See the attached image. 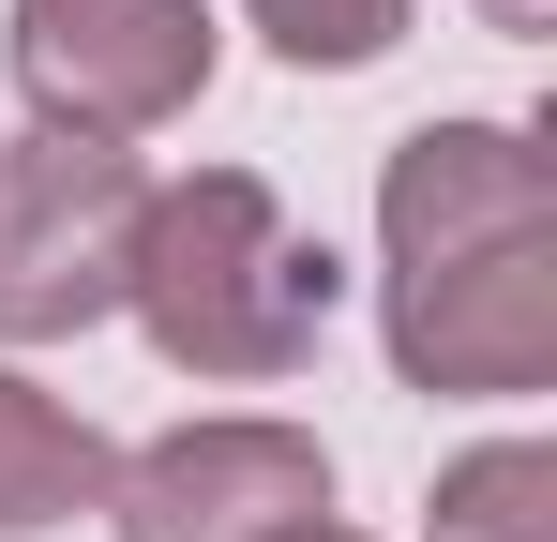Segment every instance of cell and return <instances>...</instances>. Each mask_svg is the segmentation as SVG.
I'll list each match as a JSON object with an SVG mask.
<instances>
[{"mask_svg":"<svg viewBox=\"0 0 557 542\" xmlns=\"http://www.w3.org/2000/svg\"><path fill=\"white\" fill-rule=\"evenodd\" d=\"M121 301H136V332L182 361V377H211V392H272V377L317 361L347 271H332V242L286 226V196L257 167H196V181H151Z\"/></svg>","mask_w":557,"mask_h":542,"instance_id":"cell-1","label":"cell"},{"mask_svg":"<svg viewBox=\"0 0 557 542\" xmlns=\"http://www.w3.org/2000/svg\"><path fill=\"white\" fill-rule=\"evenodd\" d=\"M332 513V452L272 422V407H226V422H182V438L121 452L106 467V528L121 542H272Z\"/></svg>","mask_w":557,"mask_h":542,"instance_id":"cell-5","label":"cell"},{"mask_svg":"<svg viewBox=\"0 0 557 542\" xmlns=\"http://www.w3.org/2000/svg\"><path fill=\"white\" fill-rule=\"evenodd\" d=\"M392 361H407V392H453V407L543 392L557 377V226L467 242V257H407L392 271Z\"/></svg>","mask_w":557,"mask_h":542,"instance_id":"cell-4","label":"cell"},{"mask_svg":"<svg viewBox=\"0 0 557 542\" xmlns=\"http://www.w3.org/2000/svg\"><path fill=\"white\" fill-rule=\"evenodd\" d=\"M482 30H512V46H543V30H557V0H482Z\"/></svg>","mask_w":557,"mask_h":542,"instance_id":"cell-9","label":"cell"},{"mask_svg":"<svg viewBox=\"0 0 557 542\" xmlns=\"http://www.w3.org/2000/svg\"><path fill=\"white\" fill-rule=\"evenodd\" d=\"M15 90L30 136H166L211 90V0H15Z\"/></svg>","mask_w":557,"mask_h":542,"instance_id":"cell-3","label":"cell"},{"mask_svg":"<svg viewBox=\"0 0 557 542\" xmlns=\"http://www.w3.org/2000/svg\"><path fill=\"white\" fill-rule=\"evenodd\" d=\"M272 542H362V528H332V513H317V528H272Z\"/></svg>","mask_w":557,"mask_h":542,"instance_id":"cell-10","label":"cell"},{"mask_svg":"<svg viewBox=\"0 0 557 542\" xmlns=\"http://www.w3.org/2000/svg\"><path fill=\"white\" fill-rule=\"evenodd\" d=\"M437 542H557V452L543 438H497L437 482Z\"/></svg>","mask_w":557,"mask_h":542,"instance_id":"cell-7","label":"cell"},{"mask_svg":"<svg viewBox=\"0 0 557 542\" xmlns=\"http://www.w3.org/2000/svg\"><path fill=\"white\" fill-rule=\"evenodd\" d=\"M242 15L272 30V61H301V76H362V61L407 46V0H242Z\"/></svg>","mask_w":557,"mask_h":542,"instance_id":"cell-8","label":"cell"},{"mask_svg":"<svg viewBox=\"0 0 557 542\" xmlns=\"http://www.w3.org/2000/svg\"><path fill=\"white\" fill-rule=\"evenodd\" d=\"M136 211H151L136 151H106V136H15L0 151V347H61V332L121 317Z\"/></svg>","mask_w":557,"mask_h":542,"instance_id":"cell-2","label":"cell"},{"mask_svg":"<svg viewBox=\"0 0 557 542\" xmlns=\"http://www.w3.org/2000/svg\"><path fill=\"white\" fill-rule=\"evenodd\" d=\"M106 467H121V452H106L91 422L61 407V392H30V377L0 361V542H30V528H76V513L106 497Z\"/></svg>","mask_w":557,"mask_h":542,"instance_id":"cell-6","label":"cell"}]
</instances>
